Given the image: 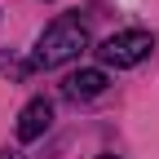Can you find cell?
<instances>
[{"mask_svg": "<svg viewBox=\"0 0 159 159\" xmlns=\"http://www.w3.org/2000/svg\"><path fill=\"white\" fill-rule=\"evenodd\" d=\"M84 49H89V31H84V22H80V18H57V22H49L44 35L35 40L31 62L44 66V71H53V66L71 62V57H80Z\"/></svg>", "mask_w": 159, "mask_h": 159, "instance_id": "obj_1", "label": "cell"}, {"mask_svg": "<svg viewBox=\"0 0 159 159\" xmlns=\"http://www.w3.org/2000/svg\"><path fill=\"white\" fill-rule=\"evenodd\" d=\"M150 49H155L150 31H119V35H111V40L97 44V57H102L106 66H115V71H128L137 62H146Z\"/></svg>", "mask_w": 159, "mask_h": 159, "instance_id": "obj_2", "label": "cell"}, {"mask_svg": "<svg viewBox=\"0 0 159 159\" xmlns=\"http://www.w3.org/2000/svg\"><path fill=\"white\" fill-rule=\"evenodd\" d=\"M53 124V102L49 97H31L18 115V142H35V137H44Z\"/></svg>", "mask_w": 159, "mask_h": 159, "instance_id": "obj_3", "label": "cell"}, {"mask_svg": "<svg viewBox=\"0 0 159 159\" xmlns=\"http://www.w3.org/2000/svg\"><path fill=\"white\" fill-rule=\"evenodd\" d=\"M62 93L71 97V102H89V97L106 93V71H97V66H89V71H75L66 84H62Z\"/></svg>", "mask_w": 159, "mask_h": 159, "instance_id": "obj_4", "label": "cell"}, {"mask_svg": "<svg viewBox=\"0 0 159 159\" xmlns=\"http://www.w3.org/2000/svg\"><path fill=\"white\" fill-rule=\"evenodd\" d=\"M0 159H18V155H13V150H5V155H0Z\"/></svg>", "mask_w": 159, "mask_h": 159, "instance_id": "obj_5", "label": "cell"}, {"mask_svg": "<svg viewBox=\"0 0 159 159\" xmlns=\"http://www.w3.org/2000/svg\"><path fill=\"white\" fill-rule=\"evenodd\" d=\"M97 159H115V155H97Z\"/></svg>", "mask_w": 159, "mask_h": 159, "instance_id": "obj_6", "label": "cell"}]
</instances>
